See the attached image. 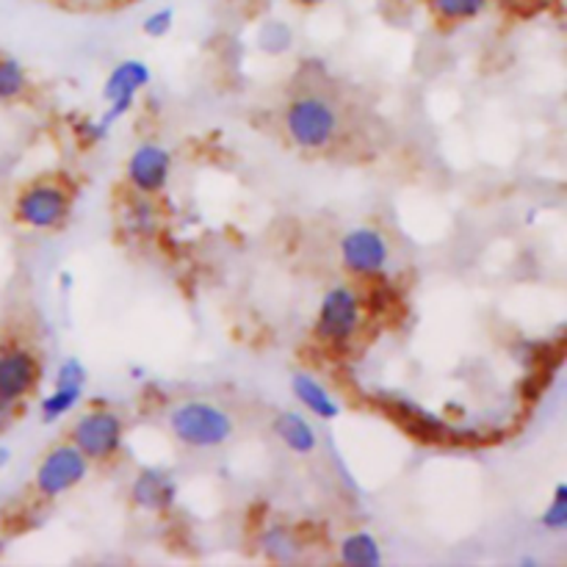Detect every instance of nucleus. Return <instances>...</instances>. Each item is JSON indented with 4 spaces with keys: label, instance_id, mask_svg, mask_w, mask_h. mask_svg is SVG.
<instances>
[{
    "label": "nucleus",
    "instance_id": "1",
    "mask_svg": "<svg viewBox=\"0 0 567 567\" xmlns=\"http://www.w3.org/2000/svg\"><path fill=\"white\" fill-rule=\"evenodd\" d=\"M150 81H153V72H150V66L144 64V61H120V64L109 72V78H105V114L97 116V120L81 122L78 136L86 144H97L100 138L109 136V131L116 125V120H122V116L136 105L138 92H142Z\"/></svg>",
    "mask_w": 567,
    "mask_h": 567
},
{
    "label": "nucleus",
    "instance_id": "2",
    "mask_svg": "<svg viewBox=\"0 0 567 567\" xmlns=\"http://www.w3.org/2000/svg\"><path fill=\"white\" fill-rule=\"evenodd\" d=\"M169 430L188 449H219L233 437V419L219 404L194 399L172 410Z\"/></svg>",
    "mask_w": 567,
    "mask_h": 567
},
{
    "label": "nucleus",
    "instance_id": "3",
    "mask_svg": "<svg viewBox=\"0 0 567 567\" xmlns=\"http://www.w3.org/2000/svg\"><path fill=\"white\" fill-rule=\"evenodd\" d=\"M338 111L321 94H302L286 111V133L297 147L324 150L336 142Z\"/></svg>",
    "mask_w": 567,
    "mask_h": 567
},
{
    "label": "nucleus",
    "instance_id": "4",
    "mask_svg": "<svg viewBox=\"0 0 567 567\" xmlns=\"http://www.w3.org/2000/svg\"><path fill=\"white\" fill-rule=\"evenodd\" d=\"M72 197L61 183L39 181L20 192L14 203V219L28 230H55L70 219Z\"/></svg>",
    "mask_w": 567,
    "mask_h": 567
},
{
    "label": "nucleus",
    "instance_id": "5",
    "mask_svg": "<svg viewBox=\"0 0 567 567\" xmlns=\"http://www.w3.org/2000/svg\"><path fill=\"white\" fill-rule=\"evenodd\" d=\"M363 308L360 297L349 286H336L324 293L316 313V338L327 347H347L360 330Z\"/></svg>",
    "mask_w": 567,
    "mask_h": 567
},
{
    "label": "nucleus",
    "instance_id": "6",
    "mask_svg": "<svg viewBox=\"0 0 567 567\" xmlns=\"http://www.w3.org/2000/svg\"><path fill=\"white\" fill-rule=\"evenodd\" d=\"M125 424L114 410H89L72 424L70 443L92 463V460H109L120 452Z\"/></svg>",
    "mask_w": 567,
    "mask_h": 567
},
{
    "label": "nucleus",
    "instance_id": "7",
    "mask_svg": "<svg viewBox=\"0 0 567 567\" xmlns=\"http://www.w3.org/2000/svg\"><path fill=\"white\" fill-rule=\"evenodd\" d=\"M89 476V460L72 443L53 446L39 463L33 487L42 498H59Z\"/></svg>",
    "mask_w": 567,
    "mask_h": 567
},
{
    "label": "nucleus",
    "instance_id": "8",
    "mask_svg": "<svg viewBox=\"0 0 567 567\" xmlns=\"http://www.w3.org/2000/svg\"><path fill=\"white\" fill-rule=\"evenodd\" d=\"M391 260V247L377 227H354L341 238V264L358 277H380Z\"/></svg>",
    "mask_w": 567,
    "mask_h": 567
},
{
    "label": "nucleus",
    "instance_id": "9",
    "mask_svg": "<svg viewBox=\"0 0 567 567\" xmlns=\"http://www.w3.org/2000/svg\"><path fill=\"white\" fill-rule=\"evenodd\" d=\"M42 365L28 349H0V402L17 404L37 388Z\"/></svg>",
    "mask_w": 567,
    "mask_h": 567
},
{
    "label": "nucleus",
    "instance_id": "10",
    "mask_svg": "<svg viewBox=\"0 0 567 567\" xmlns=\"http://www.w3.org/2000/svg\"><path fill=\"white\" fill-rule=\"evenodd\" d=\"M172 175V155L169 150L155 142L138 144L127 158V181L138 194L150 197L158 194L169 183Z\"/></svg>",
    "mask_w": 567,
    "mask_h": 567
},
{
    "label": "nucleus",
    "instance_id": "11",
    "mask_svg": "<svg viewBox=\"0 0 567 567\" xmlns=\"http://www.w3.org/2000/svg\"><path fill=\"white\" fill-rule=\"evenodd\" d=\"M83 388H86V369L78 358H66L55 371V388L44 396L42 408H39L44 424H55L66 413H72L83 399Z\"/></svg>",
    "mask_w": 567,
    "mask_h": 567
},
{
    "label": "nucleus",
    "instance_id": "12",
    "mask_svg": "<svg viewBox=\"0 0 567 567\" xmlns=\"http://www.w3.org/2000/svg\"><path fill=\"white\" fill-rule=\"evenodd\" d=\"M131 498L144 513H166L177 502V482L164 468H142L131 485Z\"/></svg>",
    "mask_w": 567,
    "mask_h": 567
},
{
    "label": "nucleus",
    "instance_id": "13",
    "mask_svg": "<svg viewBox=\"0 0 567 567\" xmlns=\"http://www.w3.org/2000/svg\"><path fill=\"white\" fill-rule=\"evenodd\" d=\"M271 430L286 443V449H291L299 457H308V454H313L319 449V432H316V426L302 413L286 410V413L277 415Z\"/></svg>",
    "mask_w": 567,
    "mask_h": 567
},
{
    "label": "nucleus",
    "instance_id": "14",
    "mask_svg": "<svg viewBox=\"0 0 567 567\" xmlns=\"http://www.w3.org/2000/svg\"><path fill=\"white\" fill-rule=\"evenodd\" d=\"M291 391H293V396H297V402L302 404L308 413H313L316 419L332 421V419H338V415H341V404H338L336 396L327 391L324 382H319L316 377L293 374Z\"/></svg>",
    "mask_w": 567,
    "mask_h": 567
},
{
    "label": "nucleus",
    "instance_id": "15",
    "mask_svg": "<svg viewBox=\"0 0 567 567\" xmlns=\"http://www.w3.org/2000/svg\"><path fill=\"white\" fill-rule=\"evenodd\" d=\"M260 554L271 559V563L291 565L302 557V543H299V537L288 526H269L260 535Z\"/></svg>",
    "mask_w": 567,
    "mask_h": 567
},
{
    "label": "nucleus",
    "instance_id": "16",
    "mask_svg": "<svg viewBox=\"0 0 567 567\" xmlns=\"http://www.w3.org/2000/svg\"><path fill=\"white\" fill-rule=\"evenodd\" d=\"M341 563L352 567H380L382 548L369 532H352L341 540Z\"/></svg>",
    "mask_w": 567,
    "mask_h": 567
},
{
    "label": "nucleus",
    "instance_id": "17",
    "mask_svg": "<svg viewBox=\"0 0 567 567\" xmlns=\"http://www.w3.org/2000/svg\"><path fill=\"white\" fill-rule=\"evenodd\" d=\"M28 92V72L14 55H0V103H14Z\"/></svg>",
    "mask_w": 567,
    "mask_h": 567
},
{
    "label": "nucleus",
    "instance_id": "18",
    "mask_svg": "<svg viewBox=\"0 0 567 567\" xmlns=\"http://www.w3.org/2000/svg\"><path fill=\"white\" fill-rule=\"evenodd\" d=\"M432 11L446 22L476 20L491 0H430Z\"/></svg>",
    "mask_w": 567,
    "mask_h": 567
},
{
    "label": "nucleus",
    "instance_id": "19",
    "mask_svg": "<svg viewBox=\"0 0 567 567\" xmlns=\"http://www.w3.org/2000/svg\"><path fill=\"white\" fill-rule=\"evenodd\" d=\"M258 44H260V50H264V53H269V55L288 53V50H291V44H293L291 25H288V22H282V20L264 22V25H260V31H258Z\"/></svg>",
    "mask_w": 567,
    "mask_h": 567
},
{
    "label": "nucleus",
    "instance_id": "20",
    "mask_svg": "<svg viewBox=\"0 0 567 567\" xmlns=\"http://www.w3.org/2000/svg\"><path fill=\"white\" fill-rule=\"evenodd\" d=\"M127 225H131V230L138 233V236H150V233H155V227H158V210H155V205L150 203L144 194L131 203Z\"/></svg>",
    "mask_w": 567,
    "mask_h": 567
},
{
    "label": "nucleus",
    "instance_id": "21",
    "mask_svg": "<svg viewBox=\"0 0 567 567\" xmlns=\"http://www.w3.org/2000/svg\"><path fill=\"white\" fill-rule=\"evenodd\" d=\"M540 524L546 526V529H551V532H565L567 529V485H565V482H559L557 491H554L551 504H548L546 513H543Z\"/></svg>",
    "mask_w": 567,
    "mask_h": 567
},
{
    "label": "nucleus",
    "instance_id": "22",
    "mask_svg": "<svg viewBox=\"0 0 567 567\" xmlns=\"http://www.w3.org/2000/svg\"><path fill=\"white\" fill-rule=\"evenodd\" d=\"M172 25H175V9H172V6H161V9L150 11V14L144 17L142 31L147 33V37L161 39L172 31Z\"/></svg>",
    "mask_w": 567,
    "mask_h": 567
},
{
    "label": "nucleus",
    "instance_id": "23",
    "mask_svg": "<svg viewBox=\"0 0 567 567\" xmlns=\"http://www.w3.org/2000/svg\"><path fill=\"white\" fill-rule=\"evenodd\" d=\"M11 415H14V404H6V402H0V432H3L6 426H9Z\"/></svg>",
    "mask_w": 567,
    "mask_h": 567
},
{
    "label": "nucleus",
    "instance_id": "24",
    "mask_svg": "<svg viewBox=\"0 0 567 567\" xmlns=\"http://www.w3.org/2000/svg\"><path fill=\"white\" fill-rule=\"evenodd\" d=\"M9 463H11V449L0 443V471H3Z\"/></svg>",
    "mask_w": 567,
    "mask_h": 567
},
{
    "label": "nucleus",
    "instance_id": "25",
    "mask_svg": "<svg viewBox=\"0 0 567 567\" xmlns=\"http://www.w3.org/2000/svg\"><path fill=\"white\" fill-rule=\"evenodd\" d=\"M297 3H302V6H321V3H327V0H297Z\"/></svg>",
    "mask_w": 567,
    "mask_h": 567
},
{
    "label": "nucleus",
    "instance_id": "26",
    "mask_svg": "<svg viewBox=\"0 0 567 567\" xmlns=\"http://www.w3.org/2000/svg\"><path fill=\"white\" fill-rule=\"evenodd\" d=\"M396 3H410V0H396Z\"/></svg>",
    "mask_w": 567,
    "mask_h": 567
}]
</instances>
